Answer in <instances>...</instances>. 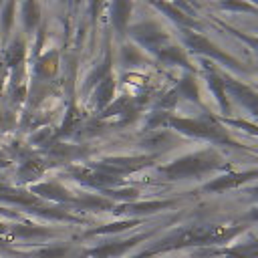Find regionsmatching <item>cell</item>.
Returning a JSON list of instances; mask_svg holds the SVG:
<instances>
[{
  "mask_svg": "<svg viewBox=\"0 0 258 258\" xmlns=\"http://www.w3.org/2000/svg\"><path fill=\"white\" fill-rule=\"evenodd\" d=\"M64 254V248H52V250H48V252H40L38 254V258H58V256H62Z\"/></svg>",
  "mask_w": 258,
  "mask_h": 258,
  "instance_id": "5",
  "label": "cell"
},
{
  "mask_svg": "<svg viewBox=\"0 0 258 258\" xmlns=\"http://www.w3.org/2000/svg\"><path fill=\"white\" fill-rule=\"evenodd\" d=\"M252 218H256V220H258V212H254V214H252Z\"/></svg>",
  "mask_w": 258,
  "mask_h": 258,
  "instance_id": "7",
  "label": "cell"
},
{
  "mask_svg": "<svg viewBox=\"0 0 258 258\" xmlns=\"http://www.w3.org/2000/svg\"><path fill=\"white\" fill-rule=\"evenodd\" d=\"M46 189H50V187H48V185H42V187H38V191H46ZM52 191H54V194H50V196H52V198H56V196H58L56 191H60V189H58V187H56V189L52 187ZM58 198H60V196H58Z\"/></svg>",
  "mask_w": 258,
  "mask_h": 258,
  "instance_id": "6",
  "label": "cell"
},
{
  "mask_svg": "<svg viewBox=\"0 0 258 258\" xmlns=\"http://www.w3.org/2000/svg\"><path fill=\"white\" fill-rule=\"evenodd\" d=\"M246 177H248V173H246V175H240V177H234V175H230V177H226V179H218V181H212L208 187H210V189H224V187L236 185L238 181H244Z\"/></svg>",
  "mask_w": 258,
  "mask_h": 258,
  "instance_id": "2",
  "label": "cell"
},
{
  "mask_svg": "<svg viewBox=\"0 0 258 258\" xmlns=\"http://www.w3.org/2000/svg\"><path fill=\"white\" fill-rule=\"evenodd\" d=\"M22 56H24V50H22V46L16 42V44H14V46L8 50V54H6V60H8L10 64H14V62H18Z\"/></svg>",
  "mask_w": 258,
  "mask_h": 258,
  "instance_id": "3",
  "label": "cell"
},
{
  "mask_svg": "<svg viewBox=\"0 0 258 258\" xmlns=\"http://www.w3.org/2000/svg\"><path fill=\"white\" fill-rule=\"evenodd\" d=\"M181 91H183V93H189L191 99L198 97V89H196V85H194L191 79H183V81H181Z\"/></svg>",
  "mask_w": 258,
  "mask_h": 258,
  "instance_id": "4",
  "label": "cell"
},
{
  "mask_svg": "<svg viewBox=\"0 0 258 258\" xmlns=\"http://www.w3.org/2000/svg\"><path fill=\"white\" fill-rule=\"evenodd\" d=\"M216 163H218V159H206V155H196V157L179 159L177 163H173L165 171L171 173V175H175V177H183V175H194V173H200L204 169H210Z\"/></svg>",
  "mask_w": 258,
  "mask_h": 258,
  "instance_id": "1",
  "label": "cell"
},
{
  "mask_svg": "<svg viewBox=\"0 0 258 258\" xmlns=\"http://www.w3.org/2000/svg\"><path fill=\"white\" fill-rule=\"evenodd\" d=\"M256 194H258V187H256Z\"/></svg>",
  "mask_w": 258,
  "mask_h": 258,
  "instance_id": "8",
  "label": "cell"
}]
</instances>
